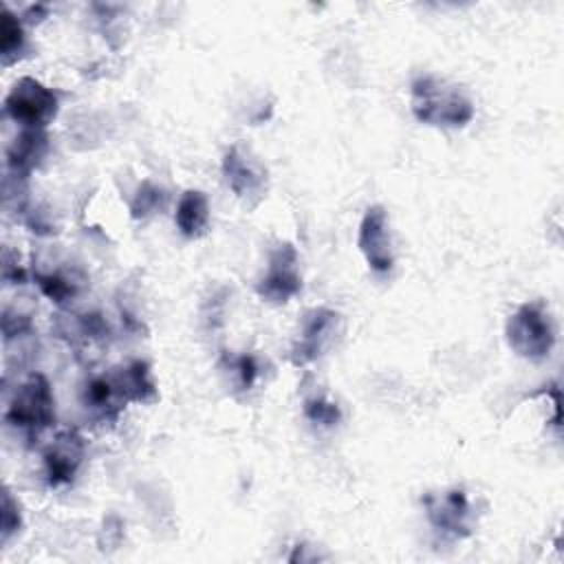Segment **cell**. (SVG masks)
Segmentation results:
<instances>
[{
	"mask_svg": "<svg viewBox=\"0 0 564 564\" xmlns=\"http://www.w3.org/2000/svg\"><path fill=\"white\" fill-rule=\"evenodd\" d=\"M86 456V443L75 427L59 430L42 454L44 478L51 489L66 487L75 480Z\"/></svg>",
	"mask_w": 564,
	"mask_h": 564,
	"instance_id": "52a82bcc",
	"label": "cell"
},
{
	"mask_svg": "<svg viewBox=\"0 0 564 564\" xmlns=\"http://www.w3.org/2000/svg\"><path fill=\"white\" fill-rule=\"evenodd\" d=\"M174 223L185 238H200L209 225V200L200 189H185L178 198Z\"/></svg>",
	"mask_w": 564,
	"mask_h": 564,
	"instance_id": "4fadbf2b",
	"label": "cell"
},
{
	"mask_svg": "<svg viewBox=\"0 0 564 564\" xmlns=\"http://www.w3.org/2000/svg\"><path fill=\"white\" fill-rule=\"evenodd\" d=\"M64 335L70 333L73 341H84V344H97L104 341L108 335V324L104 322L101 315L97 313H84V315H73L68 322V330H62ZM68 335V337H70Z\"/></svg>",
	"mask_w": 564,
	"mask_h": 564,
	"instance_id": "2e32d148",
	"label": "cell"
},
{
	"mask_svg": "<svg viewBox=\"0 0 564 564\" xmlns=\"http://www.w3.org/2000/svg\"><path fill=\"white\" fill-rule=\"evenodd\" d=\"M357 245L375 273H388L392 269L394 253L388 231V214L381 205H372L366 209L359 223Z\"/></svg>",
	"mask_w": 564,
	"mask_h": 564,
	"instance_id": "8fae6325",
	"label": "cell"
},
{
	"mask_svg": "<svg viewBox=\"0 0 564 564\" xmlns=\"http://www.w3.org/2000/svg\"><path fill=\"white\" fill-rule=\"evenodd\" d=\"M302 289V275L297 269V251L291 242H282L269 258L267 273L260 278L256 291L269 304H286Z\"/></svg>",
	"mask_w": 564,
	"mask_h": 564,
	"instance_id": "9c48e42d",
	"label": "cell"
},
{
	"mask_svg": "<svg viewBox=\"0 0 564 564\" xmlns=\"http://www.w3.org/2000/svg\"><path fill=\"white\" fill-rule=\"evenodd\" d=\"M225 366L227 370H231V377L238 390H249L258 379V364L251 355H238V357L225 355Z\"/></svg>",
	"mask_w": 564,
	"mask_h": 564,
	"instance_id": "d6986e66",
	"label": "cell"
},
{
	"mask_svg": "<svg viewBox=\"0 0 564 564\" xmlns=\"http://www.w3.org/2000/svg\"><path fill=\"white\" fill-rule=\"evenodd\" d=\"M22 527V513L18 500L11 496L9 489L2 491V522H0V542L7 544L11 535H15Z\"/></svg>",
	"mask_w": 564,
	"mask_h": 564,
	"instance_id": "ffe728a7",
	"label": "cell"
},
{
	"mask_svg": "<svg viewBox=\"0 0 564 564\" xmlns=\"http://www.w3.org/2000/svg\"><path fill=\"white\" fill-rule=\"evenodd\" d=\"M48 152L46 130L22 128V132L7 148V172L15 181L29 178V174L42 163Z\"/></svg>",
	"mask_w": 564,
	"mask_h": 564,
	"instance_id": "7c38bea8",
	"label": "cell"
},
{
	"mask_svg": "<svg viewBox=\"0 0 564 564\" xmlns=\"http://www.w3.org/2000/svg\"><path fill=\"white\" fill-rule=\"evenodd\" d=\"M412 115L427 126L463 128L474 119V104L458 86L419 75L412 82Z\"/></svg>",
	"mask_w": 564,
	"mask_h": 564,
	"instance_id": "6da1fadb",
	"label": "cell"
},
{
	"mask_svg": "<svg viewBox=\"0 0 564 564\" xmlns=\"http://www.w3.org/2000/svg\"><path fill=\"white\" fill-rule=\"evenodd\" d=\"M430 524L449 538H469L474 531V507L458 487L423 498Z\"/></svg>",
	"mask_w": 564,
	"mask_h": 564,
	"instance_id": "ba28073f",
	"label": "cell"
},
{
	"mask_svg": "<svg viewBox=\"0 0 564 564\" xmlns=\"http://www.w3.org/2000/svg\"><path fill=\"white\" fill-rule=\"evenodd\" d=\"M4 423L29 441H37L55 423V394L44 375L33 372L15 388L4 408Z\"/></svg>",
	"mask_w": 564,
	"mask_h": 564,
	"instance_id": "7a4b0ae2",
	"label": "cell"
},
{
	"mask_svg": "<svg viewBox=\"0 0 564 564\" xmlns=\"http://www.w3.org/2000/svg\"><path fill=\"white\" fill-rule=\"evenodd\" d=\"M223 176L229 189L249 205L260 203L267 194V167L240 143L227 148L223 156Z\"/></svg>",
	"mask_w": 564,
	"mask_h": 564,
	"instance_id": "8992f818",
	"label": "cell"
},
{
	"mask_svg": "<svg viewBox=\"0 0 564 564\" xmlns=\"http://www.w3.org/2000/svg\"><path fill=\"white\" fill-rule=\"evenodd\" d=\"M163 205H165V192L159 185H154L152 181H143L130 200V216L137 220L148 218Z\"/></svg>",
	"mask_w": 564,
	"mask_h": 564,
	"instance_id": "e0dca14e",
	"label": "cell"
},
{
	"mask_svg": "<svg viewBox=\"0 0 564 564\" xmlns=\"http://www.w3.org/2000/svg\"><path fill=\"white\" fill-rule=\"evenodd\" d=\"M57 95L33 77H20L4 97L7 117L22 128L46 130V126L57 117Z\"/></svg>",
	"mask_w": 564,
	"mask_h": 564,
	"instance_id": "5b68a950",
	"label": "cell"
},
{
	"mask_svg": "<svg viewBox=\"0 0 564 564\" xmlns=\"http://www.w3.org/2000/svg\"><path fill=\"white\" fill-rule=\"evenodd\" d=\"M26 53V35L22 20L11 13L9 9L2 11V24H0V57L2 66H11L18 59H22Z\"/></svg>",
	"mask_w": 564,
	"mask_h": 564,
	"instance_id": "9a60e30c",
	"label": "cell"
},
{
	"mask_svg": "<svg viewBox=\"0 0 564 564\" xmlns=\"http://www.w3.org/2000/svg\"><path fill=\"white\" fill-rule=\"evenodd\" d=\"M37 289L57 306H68L82 289V280L73 271L51 269V271H35L33 273Z\"/></svg>",
	"mask_w": 564,
	"mask_h": 564,
	"instance_id": "5bb4252c",
	"label": "cell"
},
{
	"mask_svg": "<svg viewBox=\"0 0 564 564\" xmlns=\"http://www.w3.org/2000/svg\"><path fill=\"white\" fill-rule=\"evenodd\" d=\"M82 403L101 423L117 421L128 403H141V386L130 364L93 377L84 386Z\"/></svg>",
	"mask_w": 564,
	"mask_h": 564,
	"instance_id": "3957f363",
	"label": "cell"
},
{
	"mask_svg": "<svg viewBox=\"0 0 564 564\" xmlns=\"http://www.w3.org/2000/svg\"><path fill=\"white\" fill-rule=\"evenodd\" d=\"M304 416L313 425L335 427L341 421V410L335 401H328L324 394H315L304 401Z\"/></svg>",
	"mask_w": 564,
	"mask_h": 564,
	"instance_id": "ac0fdd59",
	"label": "cell"
},
{
	"mask_svg": "<svg viewBox=\"0 0 564 564\" xmlns=\"http://www.w3.org/2000/svg\"><path fill=\"white\" fill-rule=\"evenodd\" d=\"M509 348L524 359L540 361L549 357L555 346L553 319L544 302H527L513 315H509L505 326Z\"/></svg>",
	"mask_w": 564,
	"mask_h": 564,
	"instance_id": "277c9868",
	"label": "cell"
},
{
	"mask_svg": "<svg viewBox=\"0 0 564 564\" xmlns=\"http://www.w3.org/2000/svg\"><path fill=\"white\" fill-rule=\"evenodd\" d=\"M337 324H339V315L333 308H326V306L311 308L304 315L300 339L291 348V355H289L291 364L306 366L317 357H322V352L330 346L337 333Z\"/></svg>",
	"mask_w": 564,
	"mask_h": 564,
	"instance_id": "30bf717a",
	"label": "cell"
}]
</instances>
